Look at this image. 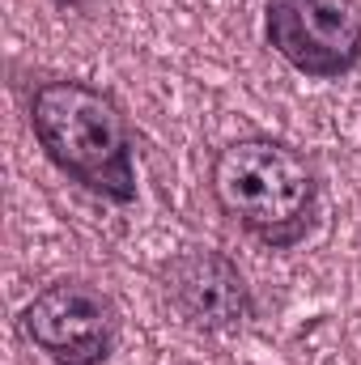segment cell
I'll return each instance as SVG.
<instances>
[{
	"mask_svg": "<svg viewBox=\"0 0 361 365\" xmlns=\"http://www.w3.org/2000/svg\"><path fill=\"white\" fill-rule=\"evenodd\" d=\"M208 187L217 208L272 251L298 247L319 212V175L310 158L276 136H238L217 149Z\"/></svg>",
	"mask_w": 361,
	"mask_h": 365,
	"instance_id": "cell-1",
	"label": "cell"
},
{
	"mask_svg": "<svg viewBox=\"0 0 361 365\" xmlns=\"http://www.w3.org/2000/svg\"><path fill=\"white\" fill-rule=\"evenodd\" d=\"M30 128L47 162L98 200H136L132 128L115 98L86 81H43L30 93Z\"/></svg>",
	"mask_w": 361,
	"mask_h": 365,
	"instance_id": "cell-2",
	"label": "cell"
},
{
	"mask_svg": "<svg viewBox=\"0 0 361 365\" xmlns=\"http://www.w3.org/2000/svg\"><path fill=\"white\" fill-rule=\"evenodd\" d=\"M268 47L310 81H340L361 64V9L353 0H268Z\"/></svg>",
	"mask_w": 361,
	"mask_h": 365,
	"instance_id": "cell-3",
	"label": "cell"
},
{
	"mask_svg": "<svg viewBox=\"0 0 361 365\" xmlns=\"http://www.w3.org/2000/svg\"><path fill=\"white\" fill-rule=\"evenodd\" d=\"M21 331L56 365H102L115 349L119 314L90 280H56L26 302Z\"/></svg>",
	"mask_w": 361,
	"mask_h": 365,
	"instance_id": "cell-4",
	"label": "cell"
},
{
	"mask_svg": "<svg viewBox=\"0 0 361 365\" xmlns=\"http://www.w3.org/2000/svg\"><path fill=\"white\" fill-rule=\"evenodd\" d=\"M162 293L187 327L195 331H238L255 314L247 276L225 251L187 247L162 264Z\"/></svg>",
	"mask_w": 361,
	"mask_h": 365,
	"instance_id": "cell-5",
	"label": "cell"
},
{
	"mask_svg": "<svg viewBox=\"0 0 361 365\" xmlns=\"http://www.w3.org/2000/svg\"><path fill=\"white\" fill-rule=\"evenodd\" d=\"M60 4H68V9H86L90 0H60Z\"/></svg>",
	"mask_w": 361,
	"mask_h": 365,
	"instance_id": "cell-6",
	"label": "cell"
}]
</instances>
